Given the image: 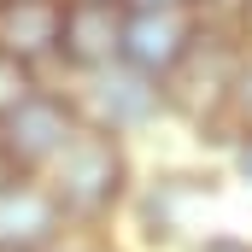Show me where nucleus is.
I'll return each mask as SVG.
<instances>
[{"label": "nucleus", "mask_w": 252, "mask_h": 252, "mask_svg": "<svg viewBox=\"0 0 252 252\" xmlns=\"http://www.w3.org/2000/svg\"><path fill=\"white\" fill-rule=\"evenodd\" d=\"M41 182L59 199L64 223H106L118 205H129V193H135L129 141L100 135V129H76V141L59 153V164Z\"/></svg>", "instance_id": "obj_1"}, {"label": "nucleus", "mask_w": 252, "mask_h": 252, "mask_svg": "<svg viewBox=\"0 0 252 252\" xmlns=\"http://www.w3.org/2000/svg\"><path fill=\"white\" fill-rule=\"evenodd\" d=\"M241 53H247L241 35L223 30V24H211L199 35V47L170 70L164 112L182 118L188 129H199L205 141H223L229 147V94H235V76H241Z\"/></svg>", "instance_id": "obj_2"}, {"label": "nucleus", "mask_w": 252, "mask_h": 252, "mask_svg": "<svg viewBox=\"0 0 252 252\" xmlns=\"http://www.w3.org/2000/svg\"><path fill=\"white\" fill-rule=\"evenodd\" d=\"M76 106H70V94L59 88H41L30 106H18L12 118H0V170L6 176H24V182H41L53 164H59V153L76 141Z\"/></svg>", "instance_id": "obj_3"}, {"label": "nucleus", "mask_w": 252, "mask_h": 252, "mask_svg": "<svg viewBox=\"0 0 252 252\" xmlns=\"http://www.w3.org/2000/svg\"><path fill=\"white\" fill-rule=\"evenodd\" d=\"M70 106H76V124L82 129L118 135V141L153 129L158 118H170V112H164V88L147 82V76H135L129 64H106V70H94V76H76Z\"/></svg>", "instance_id": "obj_4"}, {"label": "nucleus", "mask_w": 252, "mask_h": 252, "mask_svg": "<svg viewBox=\"0 0 252 252\" xmlns=\"http://www.w3.org/2000/svg\"><path fill=\"white\" fill-rule=\"evenodd\" d=\"M211 30V18L199 6L182 12H124V41H118V64H129L147 82H170V70L199 47V35Z\"/></svg>", "instance_id": "obj_5"}, {"label": "nucleus", "mask_w": 252, "mask_h": 252, "mask_svg": "<svg viewBox=\"0 0 252 252\" xmlns=\"http://www.w3.org/2000/svg\"><path fill=\"white\" fill-rule=\"evenodd\" d=\"M64 229L70 223L47 182H24V176L0 182V252H59Z\"/></svg>", "instance_id": "obj_6"}, {"label": "nucleus", "mask_w": 252, "mask_h": 252, "mask_svg": "<svg viewBox=\"0 0 252 252\" xmlns=\"http://www.w3.org/2000/svg\"><path fill=\"white\" fill-rule=\"evenodd\" d=\"M118 41H124V6L118 0H64V24H59L64 70L94 76V70L118 64Z\"/></svg>", "instance_id": "obj_7"}, {"label": "nucleus", "mask_w": 252, "mask_h": 252, "mask_svg": "<svg viewBox=\"0 0 252 252\" xmlns=\"http://www.w3.org/2000/svg\"><path fill=\"white\" fill-rule=\"evenodd\" d=\"M205 199H211V176H193V170H158L153 182H141V188L129 193V205H135V217H141V241H153V247L182 241L193 205H205Z\"/></svg>", "instance_id": "obj_8"}, {"label": "nucleus", "mask_w": 252, "mask_h": 252, "mask_svg": "<svg viewBox=\"0 0 252 252\" xmlns=\"http://www.w3.org/2000/svg\"><path fill=\"white\" fill-rule=\"evenodd\" d=\"M64 0H0V53L30 70L59 59Z\"/></svg>", "instance_id": "obj_9"}, {"label": "nucleus", "mask_w": 252, "mask_h": 252, "mask_svg": "<svg viewBox=\"0 0 252 252\" xmlns=\"http://www.w3.org/2000/svg\"><path fill=\"white\" fill-rule=\"evenodd\" d=\"M35 94H41V70H30V64L0 53V118H12L18 106H30Z\"/></svg>", "instance_id": "obj_10"}, {"label": "nucleus", "mask_w": 252, "mask_h": 252, "mask_svg": "<svg viewBox=\"0 0 252 252\" xmlns=\"http://www.w3.org/2000/svg\"><path fill=\"white\" fill-rule=\"evenodd\" d=\"M252 135V47L241 53V76H235V94H229V141Z\"/></svg>", "instance_id": "obj_11"}, {"label": "nucleus", "mask_w": 252, "mask_h": 252, "mask_svg": "<svg viewBox=\"0 0 252 252\" xmlns=\"http://www.w3.org/2000/svg\"><path fill=\"white\" fill-rule=\"evenodd\" d=\"M188 252H252V235H235V229H211V235H193Z\"/></svg>", "instance_id": "obj_12"}, {"label": "nucleus", "mask_w": 252, "mask_h": 252, "mask_svg": "<svg viewBox=\"0 0 252 252\" xmlns=\"http://www.w3.org/2000/svg\"><path fill=\"white\" fill-rule=\"evenodd\" d=\"M229 170H235V182L252 193V135H235V141H229Z\"/></svg>", "instance_id": "obj_13"}, {"label": "nucleus", "mask_w": 252, "mask_h": 252, "mask_svg": "<svg viewBox=\"0 0 252 252\" xmlns=\"http://www.w3.org/2000/svg\"><path fill=\"white\" fill-rule=\"evenodd\" d=\"M124 12H182V6H199V0H118Z\"/></svg>", "instance_id": "obj_14"}, {"label": "nucleus", "mask_w": 252, "mask_h": 252, "mask_svg": "<svg viewBox=\"0 0 252 252\" xmlns=\"http://www.w3.org/2000/svg\"><path fill=\"white\" fill-rule=\"evenodd\" d=\"M70 252H118L112 241H88V247H70Z\"/></svg>", "instance_id": "obj_15"}, {"label": "nucleus", "mask_w": 252, "mask_h": 252, "mask_svg": "<svg viewBox=\"0 0 252 252\" xmlns=\"http://www.w3.org/2000/svg\"><path fill=\"white\" fill-rule=\"evenodd\" d=\"M59 252H64V247H59Z\"/></svg>", "instance_id": "obj_16"}]
</instances>
